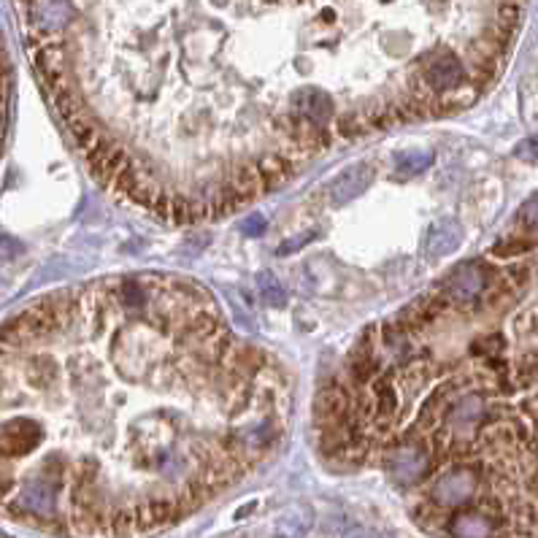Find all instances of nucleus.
I'll list each match as a JSON object with an SVG mask.
<instances>
[{
	"mask_svg": "<svg viewBox=\"0 0 538 538\" xmlns=\"http://www.w3.org/2000/svg\"><path fill=\"white\" fill-rule=\"evenodd\" d=\"M373 181V168L368 162H357L346 170H341L333 181H330V200L333 205H346L354 197H360Z\"/></svg>",
	"mask_w": 538,
	"mask_h": 538,
	"instance_id": "obj_3",
	"label": "nucleus"
},
{
	"mask_svg": "<svg viewBox=\"0 0 538 538\" xmlns=\"http://www.w3.org/2000/svg\"><path fill=\"white\" fill-rule=\"evenodd\" d=\"M395 162H397V173L400 176L419 173V170H424L433 162V151H400L395 157Z\"/></svg>",
	"mask_w": 538,
	"mask_h": 538,
	"instance_id": "obj_6",
	"label": "nucleus"
},
{
	"mask_svg": "<svg viewBox=\"0 0 538 538\" xmlns=\"http://www.w3.org/2000/svg\"><path fill=\"white\" fill-rule=\"evenodd\" d=\"M3 508L73 538L162 530L284 438L292 384L170 273L57 289L0 322Z\"/></svg>",
	"mask_w": 538,
	"mask_h": 538,
	"instance_id": "obj_1",
	"label": "nucleus"
},
{
	"mask_svg": "<svg viewBox=\"0 0 538 538\" xmlns=\"http://www.w3.org/2000/svg\"><path fill=\"white\" fill-rule=\"evenodd\" d=\"M311 522H314V511L308 506H289L287 511L276 516L273 533L276 538H305V533L311 530Z\"/></svg>",
	"mask_w": 538,
	"mask_h": 538,
	"instance_id": "obj_5",
	"label": "nucleus"
},
{
	"mask_svg": "<svg viewBox=\"0 0 538 538\" xmlns=\"http://www.w3.org/2000/svg\"><path fill=\"white\" fill-rule=\"evenodd\" d=\"M257 284H260V295H262L265 303L281 305V303L287 300V297H284V287L278 284V278H276L270 270H262V273L257 276Z\"/></svg>",
	"mask_w": 538,
	"mask_h": 538,
	"instance_id": "obj_7",
	"label": "nucleus"
},
{
	"mask_svg": "<svg viewBox=\"0 0 538 538\" xmlns=\"http://www.w3.org/2000/svg\"><path fill=\"white\" fill-rule=\"evenodd\" d=\"M533 292L530 254L497 265L476 300L433 287L368 327L316 395L324 460L378 462L433 533L533 538Z\"/></svg>",
	"mask_w": 538,
	"mask_h": 538,
	"instance_id": "obj_2",
	"label": "nucleus"
},
{
	"mask_svg": "<svg viewBox=\"0 0 538 538\" xmlns=\"http://www.w3.org/2000/svg\"><path fill=\"white\" fill-rule=\"evenodd\" d=\"M460 238H462L460 235V224L454 219H438L424 235V254L430 260H441V257L457 251Z\"/></svg>",
	"mask_w": 538,
	"mask_h": 538,
	"instance_id": "obj_4",
	"label": "nucleus"
},
{
	"mask_svg": "<svg viewBox=\"0 0 538 538\" xmlns=\"http://www.w3.org/2000/svg\"><path fill=\"white\" fill-rule=\"evenodd\" d=\"M343 538H376V535L370 530H365V527H351V530L343 533Z\"/></svg>",
	"mask_w": 538,
	"mask_h": 538,
	"instance_id": "obj_8",
	"label": "nucleus"
}]
</instances>
